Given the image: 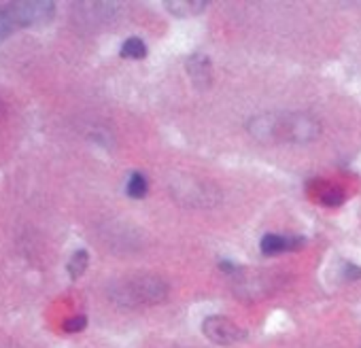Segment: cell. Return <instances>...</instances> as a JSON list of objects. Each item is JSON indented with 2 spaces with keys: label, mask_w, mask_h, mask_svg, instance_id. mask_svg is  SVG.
I'll return each instance as SVG.
<instances>
[{
  "label": "cell",
  "mask_w": 361,
  "mask_h": 348,
  "mask_svg": "<svg viewBox=\"0 0 361 348\" xmlns=\"http://www.w3.org/2000/svg\"><path fill=\"white\" fill-rule=\"evenodd\" d=\"M56 13L54 3H11L0 9V41L16 32L18 28L47 24Z\"/></svg>",
  "instance_id": "3957f363"
},
{
  "label": "cell",
  "mask_w": 361,
  "mask_h": 348,
  "mask_svg": "<svg viewBox=\"0 0 361 348\" xmlns=\"http://www.w3.org/2000/svg\"><path fill=\"white\" fill-rule=\"evenodd\" d=\"M302 247H304V238H285V236H279V234H268L259 242L262 253L268 255V257L285 253V251H295V249H302Z\"/></svg>",
  "instance_id": "8992f818"
},
{
  "label": "cell",
  "mask_w": 361,
  "mask_h": 348,
  "mask_svg": "<svg viewBox=\"0 0 361 348\" xmlns=\"http://www.w3.org/2000/svg\"><path fill=\"white\" fill-rule=\"evenodd\" d=\"M166 293H168V285L159 276L142 274L119 282L111 295L121 306H151L166 299Z\"/></svg>",
  "instance_id": "7a4b0ae2"
},
{
  "label": "cell",
  "mask_w": 361,
  "mask_h": 348,
  "mask_svg": "<svg viewBox=\"0 0 361 348\" xmlns=\"http://www.w3.org/2000/svg\"><path fill=\"white\" fill-rule=\"evenodd\" d=\"M202 333L215 342V344H221V346H230V344H236L245 337V331L228 316H221V314H215V316H207L204 323H202Z\"/></svg>",
  "instance_id": "277c9868"
},
{
  "label": "cell",
  "mask_w": 361,
  "mask_h": 348,
  "mask_svg": "<svg viewBox=\"0 0 361 348\" xmlns=\"http://www.w3.org/2000/svg\"><path fill=\"white\" fill-rule=\"evenodd\" d=\"M0 106H3V102H0Z\"/></svg>",
  "instance_id": "5bb4252c"
},
{
  "label": "cell",
  "mask_w": 361,
  "mask_h": 348,
  "mask_svg": "<svg viewBox=\"0 0 361 348\" xmlns=\"http://www.w3.org/2000/svg\"><path fill=\"white\" fill-rule=\"evenodd\" d=\"M121 56L128 58V60H142L147 56V45L138 37H130L121 45Z\"/></svg>",
  "instance_id": "9c48e42d"
},
{
  "label": "cell",
  "mask_w": 361,
  "mask_h": 348,
  "mask_svg": "<svg viewBox=\"0 0 361 348\" xmlns=\"http://www.w3.org/2000/svg\"><path fill=\"white\" fill-rule=\"evenodd\" d=\"M344 268H346L344 276H346L348 280H357V278H361V268H357V266H353V263H344Z\"/></svg>",
  "instance_id": "4fadbf2b"
},
{
  "label": "cell",
  "mask_w": 361,
  "mask_h": 348,
  "mask_svg": "<svg viewBox=\"0 0 361 348\" xmlns=\"http://www.w3.org/2000/svg\"><path fill=\"white\" fill-rule=\"evenodd\" d=\"M207 5L209 3H204V0H183V3H166L168 11L174 13V15H180V18L202 13L207 9Z\"/></svg>",
  "instance_id": "52a82bcc"
},
{
  "label": "cell",
  "mask_w": 361,
  "mask_h": 348,
  "mask_svg": "<svg viewBox=\"0 0 361 348\" xmlns=\"http://www.w3.org/2000/svg\"><path fill=\"white\" fill-rule=\"evenodd\" d=\"M185 68H188V75H190V79L194 81V85H196L198 89L211 87V81H213V66H211L209 56H204V54H194V56H190Z\"/></svg>",
  "instance_id": "5b68a950"
},
{
  "label": "cell",
  "mask_w": 361,
  "mask_h": 348,
  "mask_svg": "<svg viewBox=\"0 0 361 348\" xmlns=\"http://www.w3.org/2000/svg\"><path fill=\"white\" fill-rule=\"evenodd\" d=\"M87 263H90L87 251H77V253L71 257V261H68V274H71V278L83 276V272L87 270Z\"/></svg>",
  "instance_id": "30bf717a"
},
{
  "label": "cell",
  "mask_w": 361,
  "mask_h": 348,
  "mask_svg": "<svg viewBox=\"0 0 361 348\" xmlns=\"http://www.w3.org/2000/svg\"><path fill=\"white\" fill-rule=\"evenodd\" d=\"M147 192H149L147 179L142 177L140 172H132V174H130V179H128V183H126V194H128L130 198H134V200H140V198L147 196Z\"/></svg>",
  "instance_id": "ba28073f"
},
{
  "label": "cell",
  "mask_w": 361,
  "mask_h": 348,
  "mask_svg": "<svg viewBox=\"0 0 361 348\" xmlns=\"http://www.w3.org/2000/svg\"><path fill=\"white\" fill-rule=\"evenodd\" d=\"M247 130L262 142H314L321 136V121L310 113H262L249 119Z\"/></svg>",
  "instance_id": "6da1fadb"
},
{
  "label": "cell",
  "mask_w": 361,
  "mask_h": 348,
  "mask_svg": "<svg viewBox=\"0 0 361 348\" xmlns=\"http://www.w3.org/2000/svg\"><path fill=\"white\" fill-rule=\"evenodd\" d=\"M342 200H344V196L340 189H329L323 194V204H327V206H340Z\"/></svg>",
  "instance_id": "7c38bea8"
},
{
  "label": "cell",
  "mask_w": 361,
  "mask_h": 348,
  "mask_svg": "<svg viewBox=\"0 0 361 348\" xmlns=\"http://www.w3.org/2000/svg\"><path fill=\"white\" fill-rule=\"evenodd\" d=\"M87 327V318L81 314V316H73V318H68L66 323H64V329L68 331V333H77V331H83Z\"/></svg>",
  "instance_id": "8fae6325"
}]
</instances>
